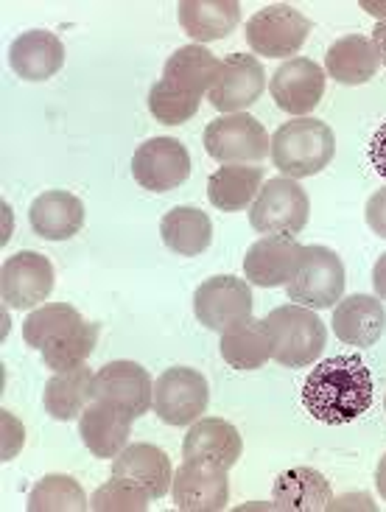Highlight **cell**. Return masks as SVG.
<instances>
[{
	"label": "cell",
	"instance_id": "obj_34",
	"mask_svg": "<svg viewBox=\"0 0 386 512\" xmlns=\"http://www.w3.org/2000/svg\"><path fill=\"white\" fill-rule=\"evenodd\" d=\"M199 104H202V98L174 90L166 82H157L149 90V110H152V115L160 124L180 126L185 121H191L193 115L199 112Z\"/></svg>",
	"mask_w": 386,
	"mask_h": 512
},
{
	"label": "cell",
	"instance_id": "obj_1",
	"mask_svg": "<svg viewBox=\"0 0 386 512\" xmlns=\"http://www.w3.org/2000/svg\"><path fill=\"white\" fill-rule=\"evenodd\" d=\"M303 403L319 423H353L373 406V375L359 356L319 361L317 370L305 378Z\"/></svg>",
	"mask_w": 386,
	"mask_h": 512
},
{
	"label": "cell",
	"instance_id": "obj_22",
	"mask_svg": "<svg viewBox=\"0 0 386 512\" xmlns=\"http://www.w3.org/2000/svg\"><path fill=\"white\" fill-rule=\"evenodd\" d=\"M241 451H244L241 434L233 423H227L221 417H199L196 423H191L185 443H182L185 459H207L227 471L241 459Z\"/></svg>",
	"mask_w": 386,
	"mask_h": 512
},
{
	"label": "cell",
	"instance_id": "obj_40",
	"mask_svg": "<svg viewBox=\"0 0 386 512\" xmlns=\"http://www.w3.org/2000/svg\"><path fill=\"white\" fill-rule=\"evenodd\" d=\"M373 42L375 48H378V56H381V62L386 65V20H381L373 31Z\"/></svg>",
	"mask_w": 386,
	"mask_h": 512
},
{
	"label": "cell",
	"instance_id": "obj_10",
	"mask_svg": "<svg viewBox=\"0 0 386 512\" xmlns=\"http://www.w3.org/2000/svg\"><path fill=\"white\" fill-rule=\"evenodd\" d=\"M252 289L247 280L233 275H216L205 280L193 294V314L207 331L224 333L252 317Z\"/></svg>",
	"mask_w": 386,
	"mask_h": 512
},
{
	"label": "cell",
	"instance_id": "obj_13",
	"mask_svg": "<svg viewBox=\"0 0 386 512\" xmlns=\"http://www.w3.org/2000/svg\"><path fill=\"white\" fill-rule=\"evenodd\" d=\"M93 401L110 403L138 420L154 406L152 375L138 361H110L96 373Z\"/></svg>",
	"mask_w": 386,
	"mask_h": 512
},
{
	"label": "cell",
	"instance_id": "obj_33",
	"mask_svg": "<svg viewBox=\"0 0 386 512\" xmlns=\"http://www.w3.org/2000/svg\"><path fill=\"white\" fill-rule=\"evenodd\" d=\"M152 496L129 479L112 476L107 485H101L90 499L93 512H146Z\"/></svg>",
	"mask_w": 386,
	"mask_h": 512
},
{
	"label": "cell",
	"instance_id": "obj_2",
	"mask_svg": "<svg viewBox=\"0 0 386 512\" xmlns=\"http://www.w3.org/2000/svg\"><path fill=\"white\" fill-rule=\"evenodd\" d=\"M23 339L28 347L40 350L45 367L56 373L76 370L96 350L98 325L68 303L42 305L23 322Z\"/></svg>",
	"mask_w": 386,
	"mask_h": 512
},
{
	"label": "cell",
	"instance_id": "obj_9",
	"mask_svg": "<svg viewBox=\"0 0 386 512\" xmlns=\"http://www.w3.org/2000/svg\"><path fill=\"white\" fill-rule=\"evenodd\" d=\"M207 378L191 367H171L154 381V412L168 426H191L207 412Z\"/></svg>",
	"mask_w": 386,
	"mask_h": 512
},
{
	"label": "cell",
	"instance_id": "obj_18",
	"mask_svg": "<svg viewBox=\"0 0 386 512\" xmlns=\"http://www.w3.org/2000/svg\"><path fill=\"white\" fill-rule=\"evenodd\" d=\"M112 476L135 482L152 496V501L163 499L174 485L171 459H168L163 448H157L152 443L126 445L124 451L112 459Z\"/></svg>",
	"mask_w": 386,
	"mask_h": 512
},
{
	"label": "cell",
	"instance_id": "obj_12",
	"mask_svg": "<svg viewBox=\"0 0 386 512\" xmlns=\"http://www.w3.org/2000/svg\"><path fill=\"white\" fill-rule=\"evenodd\" d=\"M132 177L152 194H168L191 177V154L177 138H152L132 157Z\"/></svg>",
	"mask_w": 386,
	"mask_h": 512
},
{
	"label": "cell",
	"instance_id": "obj_28",
	"mask_svg": "<svg viewBox=\"0 0 386 512\" xmlns=\"http://www.w3.org/2000/svg\"><path fill=\"white\" fill-rule=\"evenodd\" d=\"M221 359L233 370L252 373L261 370L266 361L272 359V339L263 319L249 317L238 322L235 328L221 333Z\"/></svg>",
	"mask_w": 386,
	"mask_h": 512
},
{
	"label": "cell",
	"instance_id": "obj_26",
	"mask_svg": "<svg viewBox=\"0 0 386 512\" xmlns=\"http://www.w3.org/2000/svg\"><path fill=\"white\" fill-rule=\"evenodd\" d=\"M219 68L221 62L207 51L205 45H185L168 56L160 82L171 84L174 90H182L188 96L202 98L216 82Z\"/></svg>",
	"mask_w": 386,
	"mask_h": 512
},
{
	"label": "cell",
	"instance_id": "obj_35",
	"mask_svg": "<svg viewBox=\"0 0 386 512\" xmlns=\"http://www.w3.org/2000/svg\"><path fill=\"white\" fill-rule=\"evenodd\" d=\"M0 423H3V451H0V457H3V462H9L23 448V426L9 412H0Z\"/></svg>",
	"mask_w": 386,
	"mask_h": 512
},
{
	"label": "cell",
	"instance_id": "obj_7",
	"mask_svg": "<svg viewBox=\"0 0 386 512\" xmlns=\"http://www.w3.org/2000/svg\"><path fill=\"white\" fill-rule=\"evenodd\" d=\"M345 263L328 247H303L300 255V269L291 280L286 291H289L291 303L305 305V308H336V303L345 294Z\"/></svg>",
	"mask_w": 386,
	"mask_h": 512
},
{
	"label": "cell",
	"instance_id": "obj_39",
	"mask_svg": "<svg viewBox=\"0 0 386 512\" xmlns=\"http://www.w3.org/2000/svg\"><path fill=\"white\" fill-rule=\"evenodd\" d=\"M373 286H375V294H378V300H386V252L378 258V261H375Z\"/></svg>",
	"mask_w": 386,
	"mask_h": 512
},
{
	"label": "cell",
	"instance_id": "obj_36",
	"mask_svg": "<svg viewBox=\"0 0 386 512\" xmlns=\"http://www.w3.org/2000/svg\"><path fill=\"white\" fill-rule=\"evenodd\" d=\"M364 213H367V224H370V230H373L375 236L386 238V188L370 196Z\"/></svg>",
	"mask_w": 386,
	"mask_h": 512
},
{
	"label": "cell",
	"instance_id": "obj_27",
	"mask_svg": "<svg viewBox=\"0 0 386 512\" xmlns=\"http://www.w3.org/2000/svg\"><path fill=\"white\" fill-rule=\"evenodd\" d=\"M331 499V482L314 468H289L277 476L275 510L322 512L328 510Z\"/></svg>",
	"mask_w": 386,
	"mask_h": 512
},
{
	"label": "cell",
	"instance_id": "obj_6",
	"mask_svg": "<svg viewBox=\"0 0 386 512\" xmlns=\"http://www.w3.org/2000/svg\"><path fill=\"white\" fill-rule=\"evenodd\" d=\"M272 140L258 118L247 112L221 115L205 129V149L224 166H258L272 154Z\"/></svg>",
	"mask_w": 386,
	"mask_h": 512
},
{
	"label": "cell",
	"instance_id": "obj_8",
	"mask_svg": "<svg viewBox=\"0 0 386 512\" xmlns=\"http://www.w3.org/2000/svg\"><path fill=\"white\" fill-rule=\"evenodd\" d=\"M311 34V20L286 3L266 6L247 23V42L252 54L269 59H294Z\"/></svg>",
	"mask_w": 386,
	"mask_h": 512
},
{
	"label": "cell",
	"instance_id": "obj_30",
	"mask_svg": "<svg viewBox=\"0 0 386 512\" xmlns=\"http://www.w3.org/2000/svg\"><path fill=\"white\" fill-rule=\"evenodd\" d=\"M263 188L261 166H224L210 174L207 180V196L213 208L224 213L252 208Z\"/></svg>",
	"mask_w": 386,
	"mask_h": 512
},
{
	"label": "cell",
	"instance_id": "obj_17",
	"mask_svg": "<svg viewBox=\"0 0 386 512\" xmlns=\"http://www.w3.org/2000/svg\"><path fill=\"white\" fill-rule=\"evenodd\" d=\"M303 247L291 236H263L249 247L244 258V275L252 286L277 289L289 286L300 269Z\"/></svg>",
	"mask_w": 386,
	"mask_h": 512
},
{
	"label": "cell",
	"instance_id": "obj_5",
	"mask_svg": "<svg viewBox=\"0 0 386 512\" xmlns=\"http://www.w3.org/2000/svg\"><path fill=\"white\" fill-rule=\"evenodd\" d=\"M311 216L308 194L289 177L269 180L249 208V224L261 236H297Z\"/></svg>",
	"mask_w": 386,
	"mask_h": 512
},
{
	"label": "cell",
	"instance_id": "obj_16",
	"mask_svg": "<svg viewBox=\"0 0 386 512\" xmlns=\"http://www.w3.org/2000/svg\"><path fill=\"white\" fill-rule=\"evenodd\" d=\"M269 90L280 110L300 118L317 110V104L325 96V70L305 56H294L275 70Z\"/></svg>",
	"mask_w": 386,
	"mask_h": 512
},
{
	"label": "cell",
	"instance_id": "obj_23",
	"mask_svg": "<svg viewBox=\"0 0 386 512\" xmlns=\"http://www.w3.org/2000/svg\"><path fill=\"white\" fill-rule=\"evenodd\" d=\"M31 230L45 241H68L84 227V205L68 191H45L28 210Z\"/></svg>",
	"mask_w": 386,
	"mask_h": 512
},
{
	"label": "cell",
	"instance_id": "obj_38",
	"mask_svg": "<svg viewBox=\"0 0 386 512\" xmlns=\"http://www.w3.org/2000/svg\"><path fill=\"white\" fill-rule=\"evenodd\" d=\"M347 507H356V510H375L373 499L367 496V493H359V496H342V499H331V504H328V510H347Z\"/></svg>",
	"mask_w": 386,
	"mask_h": 512
},
{
	"label": "cell",
	"instance_id": "obj_41",
	"mask_svg": "<svg viewBox=\"0 0 386 512\" xmlns=\"http://www.w3.org/2000/svg\"><path fill=\"white\" fill-rule=\"evenodd\" d=\"M375 487H378V493H381V499L386 501V454L378 462V471H375Z\"/></svg>",
	"mask_w": 386,
	"mask_h": 512
},
{
	"label": "cell",
	"instance_id": "obj_29",
	"mask_svg": "<svg viewBox=\"0 0 386 512\" xmlns=\"http://www.w3.org/2000/svg\"><path fill=\"white\" fill-rule=\"evenodd\" d=\"M160 236L171 252L196 258V255L207 252L210 241H213V222L205 210L193 208V205H177L163 216Z\"/></svg>",
	"mask_w": 386,
	"mask_h": 512
},
{
	"label": "cell",
	"instance_id": "obj_14",
	"mask_svg": "<svg viewBox=\"0 0 386 512\" xmlns=\"http://www.w3.org/2000/svg\"><path fill=\"white\" fill-rule=\"evenodd\" d=\"M171 496L180 512H221L230 504L227 468L207 459H185L174 473Z\"/></svg>",
	"mask_w": 386,
	"mask_h": 512
},
{
	"label": "cell",
	"instance_id": "obj_15",
	"mask_svg": "<svg viewBox=\"0 0 386 512\" xmlns=\"http://www.w3.org/2000/svg\"><path fill=\"white\" fill-rule=\"evenodd\" d=\"M266 87L263 65L252 54H233L221 62L219 76L207 90V101L224 115H235L252 107Z\"/></svg>",
	"mask_w": 386,
	"mask_h": 512
},
{
	"label": "cell",
	"instance_id": "obj_37",
	"mask_svg": "<svg viewBox=\"0 0 386 512\" xmlns=\"http://www.w3.org/2000/svg\"><path fill=\"white\" fill-rule=\"evenodd\" d=\"M370 163L386 180V124L378 126V132L370 140Z\"/></svg>",
	"mask_w": 386,
	"mask_h": 512
},
{
	"label": "cell",
	"instance_id": "obj_32",
	"mask_svg": "<svg viewBox=\"0 0 386 512\" xmlns=\"http://www.w3.org/2000/svg\"><path fill=\"white\" fill-rule=\"evenodd\" d=\"M90 510V501L84 496L82 485L65 476V473H51L42 476L28 493V512H82Z\"/></svg>",
	"mask_w": 386,
	"mask_h": 512
},
{
	"label": "cell",
	"instance_id": "obj_19",
	"mask_svg": "<svg viewBox=\"0 0 386 512\" xmlns=\"http://www.w3.org/2000/svg\"><path fill=\"white\" fill-rule=\"evenodd\" d=\"M333 331L350 347H373L386 331V311L378 297L350 294L333 308Z\"/></svg>",
	"mask_w": 386,
	"mask_h": 512
},
{
	"label": "cell",
	"instance_id": "obj_21",
	"mask_svg": "<svg viewBox=\"0 0 386 512\" xmlns=\"http://www.w3.org/2000/svg\"><path fill=\"white\" fill-rule=\"evenodd\" d=\"M9 65L26 82H45L65 65V45L51 31L31 28L12 42Z\"/></svg>",
	"mask_w": 386,
	"mask_h": 512
},
{
	"label": "cell",
	"instance_id": "obj_31",
	"mask_svg": "<svg viewBox=\"0 0 386 512\" xmlns=\"http://www.w3.org/2000/svg\"><path fill=\"white\" fill-rule=\"evenodd\" d=\"M93 381H96V373L87 364L48 378L45 401H42L45 412L54 420H62V423L73 420V417H82L84 409L93 403Z\"/></svg>",
	"mask_w": 386,
	"mask_h": 512
},
{
	"label": "cell",
	"instance_id": "obj_25",
	"mask_svg": "<svg viewBox=\"0 0 386 512\" xmlns=\"http://www.w3.org/2000/svg\"><path fill=\"white\" fill-rule=\"evenodd\" d=\"M177 12L185 34L196 42L224 40L241 23V3L235 0H182Z\"/></svg>",
	"mask_w": 386,
	"mask_h": 512
},
{
	"label": "cell",
	"instance_id": "obj_4",
	"mask_svg": "<svg viewBox=\"0 0 386 512\" xmlns=\"http://www.w3.org/2000/svg\"><path fill=\"white\" fill-rule=\"evenodd\" d=\"M272 339V359L283 367H308L328 345V328L305 305H280L263 319Z\"/></svg>",
	"mask_w": 386,
	"mask_h": 512
},
{
	"label": "cell",
	"instance_id": "obj_42",
	"mask_svg": "<svg viewBox=\"0 0 386 512\" xmlns=\"http://www.w3.org/2000/svg\"><path fill=\"white\" fill-rule=\"evenodd\" d=\"M384 409H386V401H384Z\"/></svg>",
	"mask_w": 386,
	"mask_h": 512
},
{
	"label": "cell",
	"instance_id": "obj_11",
	"mask_svg": "<svg viewBox=\"0 0 386 512\" xmlns=\"http://www.w3.org/2000/svg\"><path fill=\"white\" fill-rule=\"evenodd\" d=\"M54 263L42 252L23 250L0 266V297L14 311L45 303L54 291Z\"/></svg>",
	"mask_w": 386,
	"mask_h": 512
},
{
	"label": "cell",
	"instance_id": "obj_3",
	"mask_svg": "<svg viewBox=\"0 0 386 512\" xmlns=\"http://www.w3.org/2000/svg\"><path fill=\"white\" fill-rule=\"evenodd\" d=\"M336 154V135L325 121L317 118H294L275 132L272 160L277 171L289 180L314 177L322 168L331 166Z\"/></svg>",
	"mask_w": 386,
	"mask_h": 512
},
{
	"label": "cell",
	"instance_id": "obj_24",
	"mask_svg": "<svg viewBox=\"0 0 386 512\" xmlns=\"http://www.w3.org/2000/svg\"><path fill=\"white\" fill-rule=\"evenodd\" d=\"M381 68V56L373 40L361 34H347L336 40L325 54V73L339 84H364Z\"/></svg>",
	"mask_w": 386,
	"mask_h": 512
},
{
	"label": "cell",
	"instance_id": "obj_20",
	"mask_svg": "<svg viewBox=\"0 0 386 512\" xmlns=\"http://www.w3.org/2000/svg\"><path fill=\"white\" fill-rule=\"evenodd\" d=\"M132 420L135 417H129L110 403L93 401L79 417V437L93 457L115 459L129 443Z\"/></svg>",
	"mask_w": 386,
	"mask_h": 512
}]
</instances>
